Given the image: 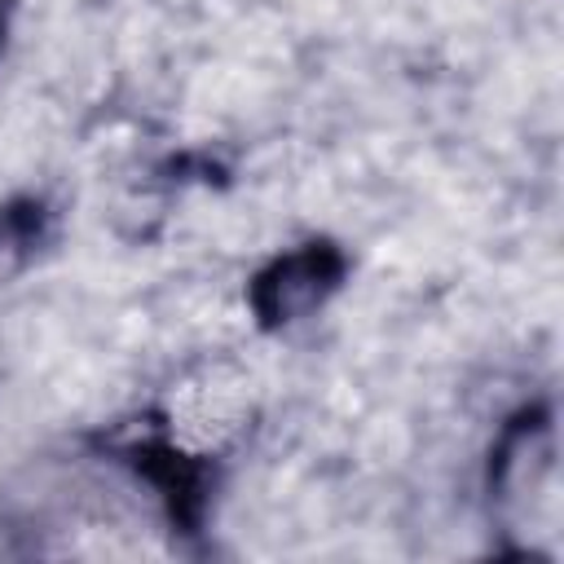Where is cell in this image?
<instances>
[{"mask_svg":"<svg viewBox=\"0 0 564 564\" xmlns=\"http://www.w3.org/2000/svg\"><path fill=\"white\" fill-rule=\"evenodd\" d=\"M348 251L330 238H308L264 260L247 282V308L260 330H286L322 313L348 282Z\"/></svg>","mask_w":564,"mask_h":564,"instance_id":"1","label":"cell"},{"mask_svg":"<svg viewBox=\"0 0 564 564\" xmlns=\"http://www.w3.org/2000/svg\"><path fill=\"white\" fill-rule=\"evenodd\" d=\"M110 458L128 467V476L154 498V507L176 533H198L207 524L216 489V467L207 454H194L163 432H141L119 441Z\"/></svg>","mask_w":564,"mask_h":564,"instance_id":"2","label":"cell"},{"mask_svg":"<svg viewBox=\"0 0 564 564\" xmlns=\"http://www.w3.org/2000/svg\"><path fill=\"white\" fill-rule=\"evenodd\" d=\"M555 467V414L546 401H529L498 427L489 445V498L498 507H516L538 494Z\"/></svg>","mask_w":564,"mask_h":564,"instance_id":"3","label":"cell"},{"mask_svg":"<svg viewBox=\"0 0 564 564\" xmlns=\"http://www.w3.org/2000/svg\"><path fill=\"white\" fill-rule=\"evenodd\" d=\"M57 203L40 189L13 194L0 203V286L26 273L57 238Z\"/></svg>","mask_w":564,"mask_h":564,"instance_id":"4","label":"cell"},{"mask_svg":"<svg viewBox=\"0 0 564 564\" xmlns=\"http://www.w3.org/2000/svg\"><path fill=\"white\" fill-rule=\"evenodd\" d=\"M4 31H9V4L0 0V44H4Z\"/></svg>","mask_w":564,"mask_h":564,"instance_id":"5","label":"cell"}]
</instances>
